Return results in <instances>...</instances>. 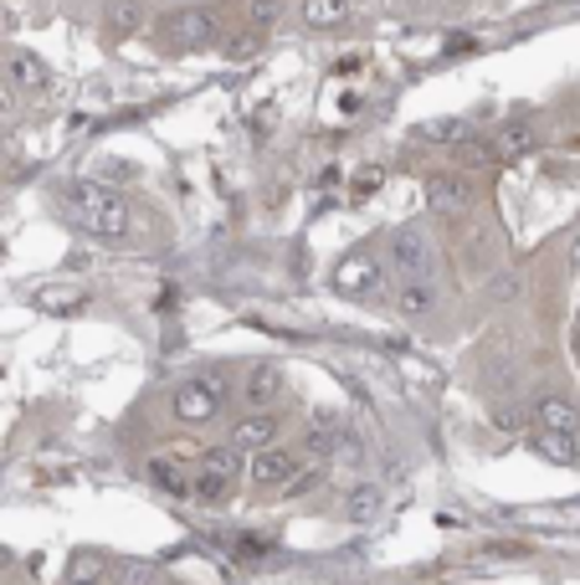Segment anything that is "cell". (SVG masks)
Here are the masks:
<instances>
[{
    "instance_id": "obj_1",
    "label": "cell",
    "mask_w": 580,
    "mask_h": 585,
    "mask_svg": "<svg viewBox=\"0 0 580 585\" xmlns=\"http://www.w3.org/2000/svg\"><path fill=\"white\" fill-rule=\"evenodd\" d=\"M78 221L88 226L93 236L103 242H118V236H129V200L108 185H98V180H82L78 191Z\"/></svg>"
},
{
    "instance_id": "obj_2",
    "label": "cell",
    "mask_w": 580,
    "mask_h": 585,
    "mask_svg": "<svg viewBox=\"0 0 580 585\" xmlns=\"http://www.w3.org/2000/svg\"><path fill=\"white\" fill-rule=\"evenodd\" d=\"M390 268L401 273V283H426L431 268H437V247H431V236L416 232V226H401L396 242H390Z\"/></svg>"
},
{
    "instance_id": "obj_3",
    "label": "cell",
    "mask_w": 580,
    "mask_h": 585,
    "mask_svg": "<svg viewBox=\"0 0 580 585\" xmlns=\"http://www.w3.org/2000/svg\"><path fill=\"white\" fill-rule=\"evenodd\" d=\"M381 283H386V262L370 252V247L349 252L345 262L334 268V288L345 292V298H375V292H381Z\"/></svg>"
},
{
    "instance_id": "obj_4",
    "label": "cell",
    "mask_w": 580,
    "mask_h": 585,
    "mask_svg": "<svg viewBox=\"0 0 580 585\" xmlns=\"http://www.w3.org/2000/svg\"><path fill=\"white\" fill-rule=\"evenodd\" d=\"M221 395H227L221 380H185V386L175 390L170 411L185 421V427H201V421H211L216 411H221Z\"/></svg>"
},
{
    "instance_id": "obj_5",
    "label": "cell",
    "mask_w": 580,
    "mask_h": 585,
    "mask_svg": "<svg viewBox=\"0 0 580 585\" xmlns=\"http://www.w3.org/2000/svg\"><path fill=\"white\" fill-rule=\"evenodd\" d=\"M278 431H283L278 411H247V416L232 427L227 447H232L236 457H252V452H262V447H278Z\"/></svg>"
},
{
    "instance_id": "obj_6",
    "label": "cell",
    "mask_w": 580,
    "mask_h": 585,
    "mask_svg": "<svg viewBox=\"0 0 580 585\" xmlns=\"http://www.w3.org/2000/svg\"><path fill=\"white\" fill-rule=\"evenodd\" d=\"M236 472H242V463H236V452H232V447L206 452V457H201V472H195V493L216 504V498H227V493H232Z\"/></svg>"
},
{
    "instance_id": "obj_7",
    "label": "cell",
    "mask_w": 580,
    "mask_h": 585,
    "mask_svg": "<svg viewBox=\"0 0 580 585\" xmlns=\"http://www.w3.org/2000/svg\"><path fill=\"white\" fill-rule=\"evenodd\" d=\"M0 73H5V82H11V88H21V93H47V88H52V67H47L37 52H26V47L5 52Z\"/></svg>"
},
{
    "instance_id": "obj_8",
    "label": "cell",
    "mask_w": 580,
    "mask_h": 585,
    "mask_svg": "<svg viewBox=\"0 0 580 585\" xmlns=\"http://www.w3.org/2000/svg\"><path fill=\"white\" fill-rule=\"evenodd\" d=\"M159 31L175 37L180 47H206V41L221 37V26H216L211 11H195V5H191V11H175V16H165V21H159Z\"/></svg>"
},
{
    "instance_id": "obj_9",
    "label": "cell",
    "mask_w": 580,
    "mask_h": 585,
    "mask_svg": "<svg viewBox=\"0 0 580 585\" xmlns=\"http://www.w3.org/2000/svg\"><path fill=\"white\" fill-rule=\"evenodd\" d=\"M242 472L252 478V487H288L298 463H293V452H283V447H262V452H252Z\"/></svg>"
},
{
    "instance_id": "obj_10",
    "label": "cell",
    "mask_w": 580,
    "mask_h": 585,
    "mask_svg": "<svg viewBox=\"0 0 580 585\" xmlns=\"http://www.w3.org/2000/svg\"><path fill=\"white\" fill-rule=\"evenodd\" d=\"M426 200H431L437 216H463L473 191H467V180H457V176H431L426 180Z\"/></svg>"
},
{
    "instance_id": "obj_11",
    "label": "cell",
    "mask_w": 580,
    "mask_h": 585,
    "mask_svg": "<svg viewBox=\"0 0 580 585\" xmlns=\"http://www.w3.org/2000/svg\"><path fill=\"white\" fill-rule=\"evenodd\" d=\"M529 442H534V452H540L544 463H555V468H576L580 463V431L570 437V431H540L534 427Z\"/></svg>"
},
{
    "instance_id": "obj_12",
    "label": "cell",
    "mask_w": 580,
    "mask_h": 585,
    "mask_svg": "<svg viewBox=\"0 0 580 585\" xmlns=\"http://www.w3.org/2000/svg\"><path fill=\"white\" fill-rule=\"evenodd\" d=\"M534 139H540V134H534V123H529V118H508L499 134H493L488 150H493V159H524L529 150H534Z\"/></svg>"
},
{
    "instance_id": "obj_13",
    "label": "cell",
    "mask_w": 580,
    "mask_h": 585,
    "mask_svg": "<svg viewBox=\"0 0 580 585\" xmlns=\"http://www.w3.org/2000/svg\"><path fill=\"white\" fill-rule=\"evenodd\" d=\"M278 390H283V370H278V365H257V370L247 375L242 395H247L252 411H268L272 401H278Z\"/></svg>"
},
{
    "instance_id": "obj_14",
    "label": "cell",
    "mask_w": 580,
    "mask_h": 585,
    "mask_svg": "<svg viewBox=\"0 0 580 585\" xmlns=\"http://www.w3.org/2000/svg\"><path fill=\"white\" fill-rule=\"evenodd\" d=\"M534 427L540 431H570V437H576L580 416H576V406H570L565 395H544L540 406H534Z\"/></svg>"
},
{
    "instance_id": "obj_15",
    "label": "cell",
    "mask_w": 580,
    "mask_h": 585,
    "mask_svg": "<svg viewBox=\"0 0 580 585\" xmlns=\"http://www.w3.org/2000/svg\"><path fill=\"white\" fill-rule=\"evenodd\" d=\"M416 134H422L426 144H467V139H473V123H467V118H426Z\"/></svg>"
},
{
    "instance_id": "obj_16",
    "label": "cell",
    "mask_w": 580,
    "mask_h": 585,
    "mask_svg": "<svg viewBox=\"0 0 580 585\" xmlns=\"http://www.w3.org/2000/svg\"><path fill=\"white\" fill-rule=\"evenodd\" d=\"M431 303H437L431 283H401V288H396V309L407 313V318H422V313H431Z\"/></svg>"
},
{
    "instance_id": "obj_17",
    "label": "cell",
    "mask_w": 580,
    "mask_h": 585,
    "mask_svg": "<svg viewBox=\"0 0 580 585\" xmlns=\"http://www.w3.org/2000/svg\"><path fill=\"white\" fill-rule=\"evenodd\" d=\"M103 570H108V560L93 555V549H82V555H73V566H67V585H98Z\"/></svg>"
},
{
    "instance_id": "obj_18",
    "label": "cell",
    "mask_w": 580,
    "mask_h": 585,
    "mask_svg": "<svg viewBox=\"0 0 580 585\" xmlns=\"http://www.w3.org/2000/svg\"><path fill=\"white\" fill-rule=\"evenodd\" d=\"M304 21H309L313 31H319V26H339V21H345V5H339V0H304Z\"/></svg>"
},
{
    "instance_id": "obj_19",
    "label": "cell",
    "mask_w": 580,
    "mask_h": 585,
    "mask_svg": "<svg viewBox=\"0 0 580 585\" xmlns=\"http://www.w3.org/2000/svg\"><path fill=\"white\" fill-rule=\"evenodd\" d=\"M139 21H144L139 0H114V5H108V26H114V37H129Z\"/></svg>"
},
{
    "instance_id": "obj_20",
    "label": "cell",
    "mask_w": 580,
    "mask_h": 585,
    "mask_svg": "<svg viewBox=\"0 0 580 585\" xmlns=\"http://www.w3.org/2000/svg\"><path fill=\"white\" fill-rule=\"evenodd\" d=\"M375 514H381V493H375V487H355V493H349V519H355V524H370Z\"/></svg>"
},
{
    "instance_id": "obj_21",
    "label": "cell",
    "mask_w": 580,
    "mask_h": 585,
    "mask_svg": "<svg viewBox=\"0 0 580 585\" xmlns=\"http://www.w3.org/2000/svg\"><path fill=\"white\" fill-rule=\"evenodd\" d=\"M150 478H155L159 487H170V493H185V487H191V483H185V472L175 468V463H165V457H155V463H150Z\"/></svg>"
},
{
    "instance_id": "obj_22",
    "label": "cell",
    "mask_w": 580,
    "mask_h": 585,
    "mask_svg": "<svg viewBox=\"0 0 580 585\" xmlns=\"http://www.w3.org/2000/svg\"><path fill=\"white\" fill-rule=\"evenodd\" d=\"M118 585H155V566L150 560H129L118 570Z\"/></svg>"
},
{
    "instance_id": "obj_23",
    "label": "cell",
    "mask_w": 580,
    "mask_h": 585,
    "mask_svg": "<svg viewBox=\"0 0 580 585\" xmlns=\"http://www.w3.org/2000/svg\"><path fill=\"white\" fill-rule=\"evenodd\" d=\"M252 16H257L262 26H268V21L283 16V0H252Z\"/></svg>"
},
{
    "instance_id": "obj_24",
    "label": "cell",
    "mask_w": 580,
    "mask_h": 585,
    "mask_svg": "<svg viewBox=\"0 0 580 585\" xmlns=\"http://www.w3.org/2000/svg\"><path fill=\"white\" fill-rule=\"evenodd\" d=\"M339 5H349V0H339Z\"/></svg>"
}]
</instances>
